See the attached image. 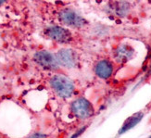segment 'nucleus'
I'll list each match as a JSON object with an SVG mask.
<instances>
[{
  "mask_svg": "<svg viewBox=\"0 0 151 138\" xmlns=\"http://www.w3.org/2000/svg\"><path fill=\"white\" fill-rule=\"evenodd\" d=\"M50 84L56 93L63 98H69L73 95L74 84L63 75H55L51 78Z\"/></svg>",
  "mask_w": 151,
  "mask_h": 138,
  "instance_id": "obj_1",
  "label": "nucleus"
},
{
  "mask_svg": "<svg viewBox=\"0 0 151 138\" xmlns=\"http://www.w3.org/2000/svg\"><path fill=\"white\" fill-rule=\"evenodd\" d=\"M70 109L74 116L81 120L88 119L94 114V108L92 106V104L86 98L83 97L77 98L76 100L71 103Z\"/></svg>",
  "mask_w": 151,
  "mask_h": 138,
  "instance_id": "obj_2",
  "label": "nucleus"
},
{
  "mask_svg": "<svg viewBox=\"0 0 151 138\" xmlns=\"http://www.w3.org/2000/svg\"><path fill=\"white\" fill-rule=\"evenodd\" d=\"M60 21L67 26L73 28H82L87 22L78 13L71 9H64L60 12Z\"/></svg>",
  "mask_w": 151,
  "mask_h": 138,
  "instance_id": "obj_3",
  "label": "nucleus"
},
{
  "mask_svg": "<svg viewBox=\"0 0 151 138\" xmlns=\"http://www.w3.org/2000/svg\"><path fill=\"white\" fill-rule=\"evenodd\" d=\"M56 60L58 64L68 69L75 68L79 63L78 54L74 50L69 48L61 49L58 51L56 55Z\"/></svg>",
  "mask_w": 151,
  "mask_h": 138,
  "instance_id": "obj_4",
  "label": "nucleus"
},
{
  "mask_svg": "<svg viewBox=\"0 0 151 138\" xmlns=\"http://www.w3.org/2000/svg\"><path fill=\"white\" fill-rule=\"evenodd\" d=\"M45 35L52 40H55L60 43H69L73 39L71 32L60 26H51L45 30Z\"/></svg>",
  "mask_w": 151,
  "mask_h": 138,
  "instance_id": "obj_5",
  "label": "nucleus"
},
{
  "mask_svg": "<svg viewBox=\"0 0 151 138\" xmlns=\"http://www.w3.org/2000/svg\"><path fill=\"white\" fill-rule=\"evenodd\" d=\"M35 62L45 70H55L58 68V63L50 52L47 51H39L35 55Z\"/></svg>",
  "mask_w": 151,
  "mask_h": 138,
  "instance_id": "obj_6",
  "label": "nucleus"
},
{
  "mask_svg": "<svg viewBox=\"0 0 151 138\" xmlns=\"http://www.w3.org/2000/svg\"><path fill=\"white\" fill-rule=\"evenodd\" d=\"M106 12L115 17H125L131 9V5L123 1H111L106 6Z\"/></svg>",
  "mask_w": 151,
  "mask_h": 138,
  "instance_id": "obj_7",
  "label": "nucleus"
},
{
  "mask_svg": "<svg viewBox=\"0 0 151 138\" xmlns=\"http://www.w3.org/2000/svg\"><path fill=\"white\" fill-rule=\"evenodd\" d=\"M134 56V49L130 45L122 44L114 51V58L118 63H126Z\"/></svg>",
  "mask_w": 151,
  "mask_h": 138,
  "instance_id": "obj_8",
  "label": "nucleus"
},
{
  "mask_svg": "<svg viewBox=\"0 0 151 138\" xmlns=\"http://www.w3.org/2000/svg\"><path fill=\"white\" fill-rule=\"evenodd\" d=\"M94 70L101 79H108L113 73V65L108 60H101L96 64Z\"/></svg>",
  "mask_w": 151,
  "mask_h": 138,
  "instance_id": "obj_9",
  "label": "nucleus"
},
{
  "mask_svg": "<svg viewBox=\"0 0 151 138\" xmlns=\"http://www.w3.org/2000/svg\"><path fill=\"white\" fill-rule=\"evenodd\" d=\"M143 117H144L143 112H137V113H134V115H132L131 117H129L128 119L124 121V123L122 124V128L119 131V134H122L124 133L128 132L129 130L133 129L136 124H138L142 121Z\"/></svg>",
  "mask_w": 151,
  "mask_h": 138,
  "instance_id": "obj_10",
  "label": "nucleus"
},
{
  "mask_svg": "<svg viewBox=\"0 0 151 138\" xmlns=\"http://www.w3.org/2000/svg\"><path fill=\"white\" fill-rule=\"evenodd\" d=\"M86 128H87V126H83V127H82L81 129H79V130L77 131V132H76L73 136H71L70 138H78V137L80 136L82 134H83V133H84V131L86 130Z\"/></svg>",
  "mask_w": 151,
  "mask_h": 138,
  "instance_id": "obj_11",
  "label": "nucleus"
},
{
  "mask_svg": "<svg viewBox=\"0 0 151 138\" xmlns=\"http://www.w3.org/2000/svg\"><path fill=\"white\" fill-rule=\"evenodd\" d=\"M28 138H47V135L43 134H35Z\"/></svg>",
  "mask_w": 151,
  "mask_h": 138,
  "instance_id": "obj_12",
  "label": "nucleus"
},
{
  "mask_svg": "<svg viewBox=\"0 0 151 138\" xmlns=\"http://www.w3.org/2000/svg\"><path fill=\"white\" fill-rule=\"evenodd\" d=\"M151 74V65H150V67H149V70H148V75Z\"/></svg>",
  "mask_w": 151,
  "mask_h": 138,
  "instance_id": "obj_13",
  "label": "nucleus"
},
{
  "mask_svg": "<svg viewBox=\"0 0 151 138\" xmlns=\"http://www.w3.org/2000/svg\"><path fill=\"white\" fill-rule=\"evenodd\" d=\"M4 3H5L4 1H0V5H3Z\"/></svg>",
  "mask_w": 151,
  "mask_h": 138,
  "instance_id": "obj_14",
  "label": "nucleus"
},
{
  "mask_svg": "<svg viewBox=\"0 0 151 138\" xmlns=\"http://www.w3.org/2000/svg\"><path fill=\"white\" fill-rule=\"evenodd\" d=\"M149 138H151V136H150V137H149Z\"/></svg>",
  "mask_w": 151,
  "mask_h": 138,
  "instance_id": "obj_15",
  "label": "nucleus"
}]
</instances>
